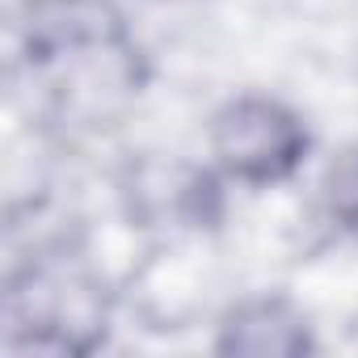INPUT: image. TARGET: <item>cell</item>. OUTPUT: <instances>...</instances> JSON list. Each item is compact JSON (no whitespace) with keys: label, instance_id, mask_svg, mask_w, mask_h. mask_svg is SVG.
Instances as JSON below:
<instances>
[{"label":"cell","instance_id":"cell-1","mask_svg":"<svg viewBox=\"0 0 358 358\" xmlns=\"http://www.w3.org/2000/svg\"><path fill=\"white\" fill-rule=\"evenodd\" d=\"M308 148L303 122L270 97H236L211 122V152L236 182H282Z\"/></svg>","mask_w":358,"mask_h":358},{"label":"cell","instance_id":"cell-3","mask_svg":"<svg viewBox=\"0 0 358 358\" xmlns=\"http://www.w3.org/2000/svg\"><path fill=\"white\" fill-rule=\"evenodd\" d=\"M354 190H358V182H354ZM333 199H337L341 207L350 203V182H345V177H341V173H337V186H333Z\"/></svg>","mask_w":358,"mask_h":358},{"label":"cell","instance_id":"cell-2","mask_svg":"<svg viewBox=\"0 0 358 358\" xmlns=\"http://www.w3.org/2000/svg\"><path fill=\"white\" fill-rule=\"evenodd\" d=\"M220 350L241 354V358H295L312 350V333L291 303L253 299L228 316L220 333Z\"/></svg>","mask_w":358,"mask_h":358}]
</instances>
